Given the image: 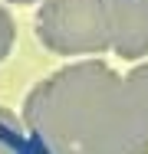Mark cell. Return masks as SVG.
<instances>
[{
    "label": "cell",
    "instance_id": "obj_1",
    "mask_svg": "<svg viewBox=\"0 0 148 154\" xmlns=\"http://www.w3.org/2000/svg\"><path fill=\"white\" fill-rule=\"evenodd\" d=\"M23 125L63 141L76 154H148L122 75L99 59H82L36 82L23 102Z\"/></svg>",
    "mask_w": 148,
    "mask_h": 154
},
{
    "label": "cell",
    "instance_id": "obj_2",
    "mask_svg": "<svg viewBox=\"0 0 148 154\" xmlns=\"http://www.w3.org/2000/svg\"><path fill=\"white\" fill-rule=\"evenodd\" d=\"M36 36L56 56H89L109 49L102 0H43Z\"/></svg>",
    "mask_w": 148,
    "mask_h": 154
},
{
    "label": "cell",
    "instance_id": "obj_3",
    "mask_svg": "<svg viewBox=\"0 0 148 154\" xmlns=\"http://www.w3.org/2000/svg\"><path fill=\"white\" fill-rule=\"evenodd\" d=\"M109 46L118 59L148 56V0H102Z\"/></svg>",
    "mask_w": 148,
    "mask_h": 154
},
{
    "label": "cell",
    "instance_id": "obj_4",
    "mask_svg": "<svg viewBox=\"0 0 148 154\" xmlns=\"http://www.w3.org/2000/svg\"><path fill=\"white\" fill-rule=\"evenodd\" d=\"M122 89H125L128 108H132L138 128L145 131V138H148V62L128 69V75H122Z\"/></svg>",
    "mask_w": 148,
    "mask_h": 154
},
{
    "label": "cell",
    "instance_id": "obj_5",
    "mask_svg": "<svg viewBox=\"0 0 148 154\" xmlns=\"http://www.w3.org/2000/svg\"><path fill=\"white\" fill-rule=\"evenodd\" d=\"M27 148V125L10 108L0 105V154H23Z\"/></svg>",
    "mask_w": 148,
    "mask_h": 154
},
{
    "label": "cell",
    "instance_id": "obj_6",
    "mask_svg": "<svg viewBox=\"0 0 148 154\" xmlns=\"http://www.w3.org/2000/svg\"><path fill=\"white\" fill-rule=\"evenodd\" d=\"M23 154H76V151H72V148H66V144L56 141V138L43 134V131L27 128V148H23Z\"/></svg>",
    "mask_w": 148,
    "mask_h": 154
},
{
    "label": "cell",
    "instance_id": "obj_7",
    "mask_svg": "<svg viewBox=\"0 0 148 154\" xmlns=\"http://www.w3.org/2000/svg\"><path fill=\"white\" fill-rule=\"evenodd\" d=\"M13 43H17V23H13V17L0 7V62L10 56Z\"/></svg>",
    "mask_w": 148,
    "mask_h": 154
},
{
    "label": "cell",
    "instance_id": "obj_8",
    "mask_svg": "<svg viewBox=\"0 0 148 154\" xmlns=\"http://www.w3.org/2000/svg\"><path fill=\"white\" fill-rule=\"evenodd\" d=\"M7 3H20V7H27V3H43V0H7Z\"/></svg>",
    "mask_w": 148,
    "mask_h": 154
}]
</instances>
